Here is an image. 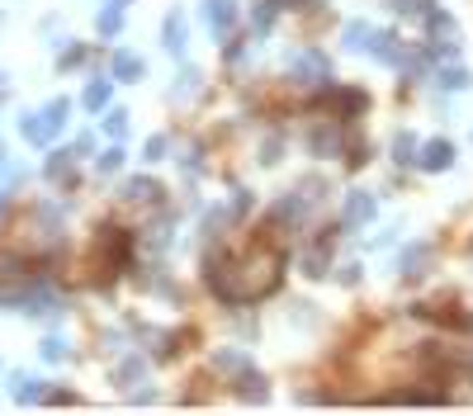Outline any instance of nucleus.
I'll return each instance as SVG.
<instances>
[{
  "mask_svg": "<svg viewBox=\"0 0 473 416\" xmlns=\"http://www.w3.org/2000/svg\"><path fill=\"white\" fill-rule=\"evenodd\" d=\"M208 284L222 303H256L261 293L280 284V251H265L256 246L246 260H227V265H213L208 270Z\"/></svg>",
  "mask_w": 473,
  "mask_h": 416,
  "instance_id": "nucleus-1",
  "label": "nucleus"
},
{
  "mask_svg": "<svg viewBox=\"0 0 473 416\" xmlns=\"http://www.w3.org/2000/svg\"><path fill=\"white\" fill-rule=\"evenodd\" d=\"M66 114H71V104H66V99H52V104H47L43 114H24V137H29L33 147L52 142V137H57V133H62Z\"/></svg>",
  "mask_w": 473,
  "mask_h": 416,
  "instance_id": "nucleus-2",
  "label": "nucleus"
},
{
  "mask_svg": "<svg viewBox=\"0 0 473 416\" xmlns=\"http://www.w3.org/2000/svg\"><path fill=\"white\" fill-rule=\"evenodd\" d=\"M289 80H299V85H327L331 62L317 48H303V52H294V62H289Z\"/></svg>",
  "mask_w": 473,
  "mask_h": 416,
  "instance_id": "nucleus-3",
  "label": "nucleus"
},
{
  "mask_svg": "<svg viewBox=\"0 0 473 416\" xmlns=\"http://www.w3.org/2000/svg\"><path fill=\"white\" fill-rule=\"evenodd\" d=\"M374 213H378L374 194L355 190V194H346V208H341V227H364L369 218H374Z\"/></svg>",
  "mask_w": 473,
  "mask_h": 416,
  "instance_id": "nucleus-4",
  "label": "nucleus"
},
{
  "mask_svg": "<svg viewBox=\"0 0 473 416\" xmlns=\"http://www.w3.org/2000/svg\"><path fill=\"white\" fill-rule=\"evenodd\" d=\"M204 19L213 38H227V29L236 24V0H204Z\"/></svg>",
  "mask_w": 473,
  "mask_h": 416,
  "instance_id": "nucleus-5",
  "label": "nucleus"
},
{
  "mask_svg": "<svg viewBox=\"0 0 473 416\" xmlns=\"http://www.w3.org/2000/svg\"><path fill=\"white\" fill-rule=\"evenodd\" d=\"M426 166V171H450L455 166V142H445V137H431V142L421 147V157H417Z\"/></svg>",
  "mask_w": 473,
  "mask_h": 416,
  "instance_id": "nucleus-6",
  "label": "nucleus"
},
{
  "mask_svg": "<svg viewBox=\"0 0 473 416\" xmlns=\"http://www.w3.org/2000/svg\"><path fill=\"white\" fill-rule=\"evenodd\" d=\"M369 52H374L378 62H388V66H402V57H407V48H402L397 33H374V38H369Z\"/></svg>",
  "mask_w": 473,
  "mask_h": 416,
  "instance_id": "nucleus-7",
  "label": "nucleus"
},
{
  "mask_svg": "<svg viewBox=\"0 0 473 416\" xmlns=\"http://www.w3.org/2000/svg\"><path fill=\"white\" fill-rule=\"evenodd\" d=\"M426 265H431V241H421V246H407L397 270L407 274V279H417V274H426Z\"/></svg>",
  "mask_w": 473,
  "mask_h": 416,
  "instance_id": "nucleus-8",
  "label": "nucleus"
},
{
  "mask_svg": "<svg viewBox=\"0 0 473 416\" xmlns=\"http://www.w3.org/2000/svg\"><path fill=\"white\" fill-rule=\"evenodd\" d=\"M369 38H374V29H369L364 19H350L346 29H341V48H346V52H360V48H369Z\"/></svg>",
  "mask_w": 473,
  "mask_h": 416,
  "instance_id": "nucleus-9",
  "label": "nucleus"
},
{
  "mask_svg": "<svg viewBox=\"0 0 473 416\" xmlns=\"http://www.w3.org/2000/svg\"><path fill=\"white\" fill-rule=\"evenodd\" d=\"M265 379L261 374H251V369H241V379H236V398H246V402H265Z\"/></svg>",
  "mask_w": 473,
  "mask_h": 416,
  "instance_id": "nucleus-10",
  "label": "nucleus"
},
{
  "mask_svg": "<svg viewBox=\"0 0 473 416\" xmlns=\"http://www.w3.org/2000/svg\"><path fill=\"white\" fill-rule=\"evenodd\" d=\"M327 104H331V109H346V114H364L369 99H364L360 90H327Z\"/></svg>",
  "mask_w": 473,
  "mask_h": 416,
  "instance_id": "nucleus-11",
  "label": "nucleus"
},
{
  "mask_svg": "<svg viewBox=\"0 0 473 416\" xmlns=\"http://www.w3.org/2000/svg\"><path fill=\"white\" fill-rule=\"evenodd\" d=\"M166 48H171L175 57L185 52V15H180V10H171V15H166Z\"/></svg>",
  "mask_w": 473,
  "mask_h": 416,
  "instance_id": "nucleus-12",
  "label": "nucleus"
},
{
  "mask_svg": "<svg viewBox=\"0 0 473 416\" xmlns=\"http://www.w3.org/2000/svg\"><path fill=\"white\" fill-rule=\"evenodd\" d=\"M138 76H142L138 52H114V80H138Z\"/></svg>",
  "mask_w": 473,
  "mask_h": 416,
  "instance_id": "nucleus-13",
  "label": "nucleus"
},
{
  "mask_svg": "<svg viewBox=\"0 0 473 416\" xmlns=\"http://www.w3.org/2000/svg\"><path fill=\"white\" fill-rule=\"evenodd\" d=\"M308 147H313L317 157H336V152H341V128H322V133H313V137H308Z\"/></svg>",
  "mask_w": 473,
  "mask_h": 416,
  "instance_id": "nucleus-14",
  "label": "nucleus"
},
{
  "mask_svg": "<svg viewBox=\"0 0 473 416\" xmlns=\"http://www.w3.org/2000/svg\"><path fill=\"white\" fill-rule=\"evenodd\" d=\"M417 157H421L417 137H412V133H397V137H393V161H397V166H412Z\"/></svg>",
  "mask_w": 473,
  "mask_h": 416,
  "instance_id": "nucleus-15",
  "label": "nucleus"
},
{
  "mask_svg": "<svg viewBox=\"0 0 473 416\" xmlns=\"http://www.w3.org/2000/svg\"><path fill=\"white\" fill-rule=\"evenodd\" d=\"M109 90H114V80H95V85H85L80 104H85V109H104V104H109Z\"/></svg>",
  "mask_w": 473,
  "mask_h": 416,
  "instance_id": "nucleus-16",
  "label": "nucleus"
},
{
  "mask_svg": "<svg viewBox=\"0 0 473 416\" xmlns=\"http://www.w3.org/2000/svg\"><path fill=\"white\" fill-rule=\"evenodd\" d=\"M15 398L19 402H38V398H43V379H33V374H15Z\"/></svg>",
  "mask_w": 473,
  "mask_h": 416,
  "instance_id": "nucleus-17",
  "label": "nucleus"
},
{
  "mask_svg": "<svg viewBox=\"0 0 473 416\" xmlns=\"http://www.w3.org/2000/svg\"><path fill=\"white\" fill-rule=\"evenodd\" d=\"M275 15H280V0H256V15H251L256 33H270V24H275Z\"/></svg>",
  "mask_w": 473,
  "mask_h": 416,
  "instance_id": "nucleus-18",
  "label": "nucleus"
},
{
  "mask_svg": "<svg viewBox=\"0 0 473 416\" xmlns=\"http://www.w3.org/2000/svg\"><path fill=\"white\" fill-rule=\"evenodd\" d=\"M157 185H152V180H128L124 185V199H133V204H147V199H157Z\"/></svg>",
  "mask_w": 473,
  "mask_h": 416,
  "instance_id": "nucleus-19",
  "label": "nucleus"
},
{
  "mask_svg": "<svg viewBox=\"0 0 473 416\" xmlns=\"http://www.w3.org/2000/svg\"><path fill=\"white\" fill-rule=\"evenodd\" d=\"M299 213H308V199H303V194H289V199L275 204V218H299Z\"/></svg>",
  "mask_w": 473,
  "mask_h": 416,
  "instance_id": "nucleus-20",
  "label": "nucleus"
},
{
  "mask_svg": "<svg viewBox=\"0 0 473 416\" xmlns=\"http://www.w3.org/2000/svg\"><path fill=\"white\" fill-rule=\"evenodd\" d=\"M104 133H109L114 142H124V133H128V114H124V109H109V114H104Z\"/></svg>",
  "mask_w": 473,
  "mask_h": 416,
  "instance_id": "nucleus-21",
  "label": "nucleus"
},
{
  "mask_svg": "<svg viewBox=\"0 0 473 416\" xmlns=\"http://www.w3.org/2000/svg\"><path fill=\"white\" fill-rule=\"evenodd\" d=\"M469 71H464V66H445V71H441V85H445V90H464V85H469Z\"/></svg>",
  "mask_w": 473,
  "mask_h": 416,
  "instance_id": "nucleus-22",
  "label": "nucleus"
},
{
  "mask_svg": "<svg viewBox=\"0 0 473 416\" xmlns=\"http://www.w3.org/2000/svg\"><path fill=\"white\" fill-rule=\"evenodd\" d=\"M388 5H393V10H397V15H412V19H417V15H431V0H388Z\"/></svg>",
  "mask_w": 473,
  "mask_h": 416,
  "instance_id": "nucleus-23",
  "label": "nucleus"
},
{
  "mask_svg": "<svg viewBox=\"0 0 473 416\" xmlns=\"http://www.w3.org/2000/svg\"><path fill=\"white\" fill-rule=\"evenodd\" d=\"M119 29H124V15H119V5H114V10H104V15H100V33H104V38H114Z\"/></svg>",
  "mask_w": 473,
  "mask_h": 416,
  "instance_id": "nucleus-24",
  "label": "nucleus"
},
{
  "mask_svg": "<svg viewBox=\"0 0 473 416\" xmlns=\"http://www.w3.org/2000/svg\"><path fill=\"white\" fill-rule=\"evenodd\" d=\"M213 365H218V369H232V374H241V369H246V360H241L236 350H218V355H213Z\"/></svg>",
  "mask_w": 473,
  "mask_h": 416,
  "instance_id": "nucleus-25",
  "label": "nucleus"
},
{
  "mask_svg": "<svg viewBox=\"0 0 473 416\" xmlns=\"http://www.w3.org/2000/svg\"><path fill=\"white\" fill-rule=\"evenodd\" d=\"M119 166H124V147L114 142L109 152H104V157H100V171H104V176H114V171H119Z\"/></svg>",
  "mask_w": 473,
  "mask_h": 416,
  "instance_id": "nucleus-26",
  "label": "nucleus"
},
{
  "mask_svg": "<svg viewBox=\"0 0 473 416\" xmlns=\"http://www.w3.org/2000/svg\"><path fill=\"white\" fill-rule=\"evenodd\" d=\"M194 90H199V71L189 66V71H180V85H175V99H180V95H194Z\"/></svg>",
  "mask_w": 473,
  "mask_h": 416,
  "instance_id": "nucleus-27",
  "label": "nucleus"
},
{
  "mask_svg": "<svg viewBox=\"0 0 473 416\" xmlns=\"http://www.w3.org/2000/svg\"><path fill=\"white\" fill-rule=\"evenodd\" d=\"M43 360H66V341L62 336H47L43 341Z\"/></svg>",
  "mask_w": 473,
  "mask_h": 416,
  "instance_id": "nucleus-28",
  "label": "nucleus"
},
{
  "mask_svg": "<svg viewBox=\"0 0 473 416\" xmlns=\"http://www.w3.org/2000/svg\"><path fill=\"white\" fill-rule=\"evenodd\" d=\"M166 157V137H147V161H161Z\"/></svg>",
  "mask_w": 473,
  "mask_h": 416,
  "instance_id": "nucleus-29",
  "label": "nucleus"
},
{
  "mask_svg": "<svg viewBox=\"0 0 473 416\" xmlns=\"http://www.w3.org/2000/svg\"><path fill=\"white\" fill-rule=\"evenodd\" d=\"M142 374V360H128L124 369H119V379H124V384H133V379H138Z\"/></svg>",
  "mask_w": 473,
  "mask_h": 416,
  "instance_id": "nucleus-30",
  "label": "nucleus"
},
{
  "mask_svg": "<svg viewBox=\"0 0 473 416\" xmlns=\"http://www.w3.org/2000/svg\"><path fill=\"white\" fill-rule=\"evenodd\" d=\"M246 208H251V194L241 190V194H236V199H232V213H246Z\"/></svg>",
  "mask_w": 473,
  "mask_h": 416,
  "instance_id": "nucleus-31",
  "label": "nucleus"
},
{
  "mask_svg": "<svg viewBox=\"0 0 473 416\" xmlns=\"http://www.w3.org/2000/svg\"><path fill=\"white\" fill-rule=\"evenodd\" d=\"M341 284H360V265H346V270H341Z\"/></svg>",
  "mask_w": 473,
  "mask_h": 416,
  "instance_id": "nucleus-32",
  "label": "nucleus"
},
{
  "mask_svg": "<svg viewBox=\"0 0 473 416\" xmlns=\"http://www.w3.org/2000/svg\"><path fill=\"white\" fill-rule=\"evenodd\" d=\"M0 166H5V147H0Z\"/></svg>",
  "mask_w": 473,
  "mask_h": 416,
  "instance_id": "nucleus-33",
  "label": "nucleus"
},
{
  "mask_svg": "<svg viewBox=\"0 0 473 416\" xmlns=\"http://www.w3.org/2000/svg\"><path fill=\"white\" fill-rule=\"evenodd\" d=\"M119 5H128V0H119Z\"/></svg>",
  "mask_w": 473,
  "mask_h": 416,
  "instance_id": "nucleus-34",
  "label": "nucleus"
},
{
  "mask_svg": "<svg viewBox=\"0 0 473 416\" xmlns=\"http://www.w3.org/2000/svg\"><path fill=\"white\" fill-rule=\"evenodd\" d=\"M0 208H5V199H0Z\"/></svg>",
  "mask_w": 473,
  "mask_h": 416,
  "instance_id": "nucleus-35",
  "label": "nucleus"
}]
</instances>
